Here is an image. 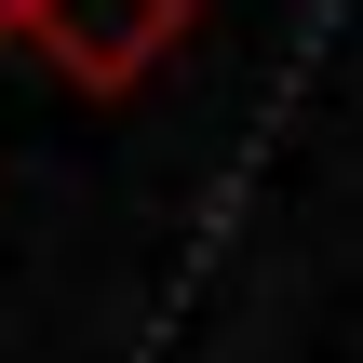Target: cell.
Instances as JSON below:
<instances>
[{"label":"cell","instance_id":"1","mask_svg":"<svg viewBox=\"0 0 363 363\" xmlns=\"http://www.w3.org/2000/svg\"><path fill=\"white\" fill-rule=\"evenodd\" d=\"M81 94H135L175 40H189V0H40V27H27Z\"/></svg>","mask_w":363,"mask_h":363},{"label":"cell","instance_id":"2","mask_svg":"<svg viewBox=\"0 0 363 363\" xmlns=\"http://www.w3.org/2000/svg\"><path fill=\"white\" fill-rule=\"evenodd\" d=\"M27 27H40V0H0V40H27Z\"/></svg>","mask_w":363,"mask_h":363}]
</instances>
